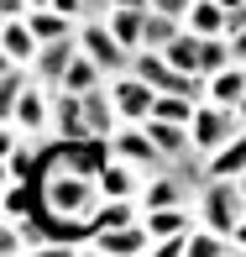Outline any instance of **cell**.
Wrapping results in <instances>:
<instances>
[{
  "mask_svg": "<svg viewBox=\"0 0 246 257\" xmlns=\"http://www.w3.org/2000/svg\"><path fill=\"white\" fill-rule=\"evenodd\" d=\"M95 168L100 163H53V168L42 173L37 200H42V210H48L58 226H68V231L84 226L89 231V215H95V205H100Z\"/></svg>",
  "mask_w": 246,
  "mask_h": 257,
  "instance_id": "6da1fadb",
  "label": "cell"
},
{
  "mask_svg": "<svg viewBox=\"0 0 246 257\" xmlns=\"http://www.w3.org/2000/svg\"><path fill=\"white\" fill-rule=\"evenodd\" d=\"M194 215H199V226H215V231H225V236H236V226L246 220L241 184L236 179H204L199 194H194Z\"/></svg>",
  "mask_w": 246,
  "mask_h": 257,
  "instance_id": "7a4b0ae2",
  "label": "cell"
},
{
  "mask_svg": "<svg viewBox=\"0 0 246 257\" xmlns=\"http://www.w3.org/2000/svg\"><path fill=\"white\" fill-rule=\"evenodd\" d=\"M6 126L37 137V142L48 147V137H53V84H42V79L32 74V84L16 95V105H11V110H0V132H6Z\"/></svg>",
  "mask_w": 246,
  "mask_h": 257,
  "instance_id": "3957f363",
  "label": "cell"
},
{
  "mask_svg": "<svg viewBox=\"0 0 246 257\" xmlns=\"http://www.w3.org/2000/svg\"><path fill=\"white\" fill-rule=\"evenodd\" d=\"M79 48H84L89 58H95V63L105 68V74H131V48H121V37H115L110 32V21L105 16H89V21H79Z\"/></svg>",
  "mask_w": 246,
  "mask_h": 257,
  "instance_id": "277c9868",
  "label": "cell"
},
{
  "mask_svg": "<svg viewBox=\"0 0 246 257\" xmlns=\"http://www.w3.org/2000/svg\"><path fill=\"white\" fill-rule=\"evenodd\" d=\"M194 194H199V184L189 179V173L178 168V163H162V168H152L147 179H142V210H162V205H194Z\"/></svg>",
  "mask_w": 246,
  "mask_h": 257,
  "instance_id": "5b68a950",
  "label": "cell"
},
{
  "mask_svg": "<svg viewBox=\"0 0 246 257\" xmlns=\"http://www.w3.org/2000/svg\"><path fill=\"white\" fill-rule=\"evenodd\" d=\"M236 132H246V126L236 121V110L230 105H215V100H199L194 121H189V137H194V153H215V147H225Z\"/></svg>",
  "mask_w": 246,
  "mask_h": 257,
  "instance_id": "8992f818",
  "label": "cell"
},
{
  "mask_svg": "<svg viewBox=\"0 0 246 257\" xmlns=\"http://www.w3.org/2000/svg\"><path fill=\"white\" fill-rule=\"evenodd\" d=\"M105 153L121 158V163H136L142 173H152V168H162V163H168V158L157 153V142H152L147 121H121V126H115V137L105 142Z\"/></svg>",
  "mask_w": 246,
  "mask_h": 257,
  "instance_id": "52a82bcc",
  "label": "cell"
},
{
  "mask_svg": "<svg viewBox=\"0 0 246 257\" xmlns=\"http://www.w3.org/2000/svg\"><path fill=\"white\" fill-rule=\"evenodd\" d=\"M147 252H152V236L142 220L115 231H89V257H147Z\"/></svg>",
  "mask_w": 246,
  "mask_h": 257,
  "instance_id": "ba28073f",
  "label": "cell"
},
{
  "mask_svg": "<svg viewBox=\"0 0 246 257\" xmlns=\"http://www.w3.org/2000/svg\"><path fill=\"white\" fill-rule=\"evenodd\" d=\"M110 95H115V110H121V121H152L157 89H152L142 74H115V79H110Z\"/></svg>",
  "mask_w": 246,
  "mask_h": 257,
  "instance_id": "9c48e42d",
  "label": "cell"
},
{
  "mask_svg": "<svg viewBox=\"0 0 246 257\" xmlns=\"http://www.w3.org/2000/svg\"><path fill=\"white\" fill-rule=\"evenodd\" d=\"M142 179H147V173L136 168V163H121V158H110V153H105L100 168H95L100 200H136V194H142Z\"/></svg>",
  "mask_w": 246,
  "mask_h": 257,
  "instance_id": "30bf717a",
  "label": "cell"
},
{
  "mask_svg": "<svg viewBox=\"0 0 246 257\" xmlns=\"http://www.w3.org/2000/svg\"><path fill=\"white\" fill-rule=\"evenodd\" d=\"M115 126H121V110H115V95H110V84H100V89H89L84 95V132H89V142H110L115 137Z\"/></svg>",
  "mask_w": 246,
  "mask_h": 257,
  "instance_id": "8fae6325",
  "label": "cell"
},
{
  "mask_svg": "<svg viewBox=\"0 0 246 257\" xmlns=\"http://www.w3.org/2000/svg\"><path fill=\"white\" fill-rule=\"evenodd\" d=\"M53 137L58 142H89V132H84V95L53 89Z\"/></svg>",
  "mask_w": 246,
  "mask_h": 257,
  "instance_id": "7c38bea8",
  "label": "cell"
},
{
  "mask_svg": "<svg viewBox=\"0 0 246 257\" xmlns=\"http://www.w3.org/2000/svg\"><path fill=\"white\" fill-rule=\"evenodd\" d=\"M42 247H48V231L32 226V215H6V226H0V252L6 257H42Z\"/></svg>",
  "mask_w": 246,
  "mask_h": 257,
  "instance_id": "4fadbf2b",
  "label": "cell"
},
{
  "mask_svg": "<svg viewBox=\"0 0 246 257\" xmlns=\"http://www.w3.org/2000/svg\"><path fill=\"white\" fill-rule=\"evenodd\" d=\"M74 58H79V32H74V37H63V42H42V53H37V63H32V74H37L42 84L58 89Z\"/></svg>",
  "mask_w": 246,
  "mask_h": 257,
  "instance_id": "5bb4252c",
  "label": "cell"
},
{
  "mask_svg": "<svg viewBox=\"0 0 246 257\" xmlns=\"http://www.w3.org/2000/svg\"><path fill=\"white\" fill-rule=\"evenodd\" d=\"M37 53H42V42H37V32H32L27 21H0V58H6V63L32 68Z\"/></svg>",
  "mask_w": 246,
  "mask_h": 257,
  "instance_id": "9a60e30c",
  "label": "cell"
},
{
  "mask_svg": "<svg viewBox=\"0 0 246 257\" xmlns=\"http://www.w3.org/2000/svg\"><path fill=\"white\" fill-rule=\"evenodd\" d=\"M194 205H162V210H142V226H147V236L152 241H162V236H189L194 231Z\"/></svg>",
  "mask_w": 246,
  "mask_h": 257,
  "instance_id": "2e32d148",
  "label": "cell"
},
{
  "mask_svg": "<svg viewBox=\"0 0 246 257\" xmlns=\"http://www.w3.org/2000/svg\"><path fill=\"white\" fill-rule=\"evenodd\" d=\"M204 100H215V105H236L246 100V68L241 63H230V68H220V74H209L204 79Z\"/></svg>",
  "mask_w": 246,
  "mask_h": 257,
  "instance_id": "e0dca14e",
  "label": "cell"
},
{
  "mask_svg": "<svg viewBox=\"0 0 246 257\" xmlns=\"http://www.w3.org/2000/svg\"><path fill=\"white\" fill-rule=\"evenodd\" d=\"M147 132H152V142H157V153L168 158V163H178L183 153H194V137H189V126H183V121H157V115H152Z\"/></svg>",
  "mask_w": 246,
  "mask_h": 257,
  "instance_id": "ac0fdd59",
  "label": "cell"
},
{
  "mask_svg": "<svg viewBox=\"0 0 246 257\" xmlns=\"http://www.w3.org/2000/svg\"><path fill=\"white\" fill-rule=\"evenodd\" d=\"M100 84H110V74H105V68L95 63V58H89L84 48H79V58L68 63V74H63V84H58V89H74V95H89V89H100Z\"/></svg>",
  "mask_w": 246,
  "mask_h": 257,
  "instance_id": "d6986e66",
  "label": "cell"
},
{
  "mask_svg": "<svg viewBox=\"0 0 246 257\" xmlns=\"http://www.w3.org/2000/svg\"><path fill=\"white\" fill-rule=\"evenodd\" d=\"M131 220H142V200H100L89 215V231H115V226H131Z\"/></svg>",
  "mask_w": 246,
  "mask_h": 257,
  "instance_id": "ffe728a7",
  "label": "cell"
},
{
  "mask_svg": "<svg viewBox=\"0 0 246 257\" xmlns=\"http://www.w3.org/2000/svg\"><path fill=\"white\" fill-rule=\"evenodd\" d=\"M183 32H194V37H225V6H215V0H194L189 16H183Z\"/></svg>",
  "mask_w": 246,
  "mask_h": 257,
  "instance_id": "44dd1931",
  "label": "cell"
},
{
  "mask_svg": "<svg viewBox=\"0 0 246 257\" xmlns=\"http://www.w3.org/2000/svg\"><path fill=\"white\" fill-rule=\"evenodd\" d=\"M27 27L37 32V42H63V37H74V32H79V21H68L63 11H53V6H37V11L27 16Z\"/></svg>",
  "mask_w": 246,
  "mask_h": 257,
  "instance_id": "7402d4cb",
  "label": "cell"
},
{
  "mask_svg": "<svg viewBox=\"0 0 246 257\" xmlns=\"http://www.w3.org/2000/svg\"><path fill=\"white\" fill-rule=\"evenodd\" d=\"M241 168H246V132H236L225 147L209 153V179H241Z\"/></svg>",
  "mask_w": 246,
  "mask_h": 257,
  "instance_id": "603a6c76",
  "label": "cell"
},
{
  "mask_svg": "<svg viewBox=\"0 0 246 257\" xmlns=\"http://www.w3.org/2000/svg\"><path fill=\"white\" fill-rule=\"evenodd\" d=\"M105 21H110V32L121 37V48H131V53H142V37H147V11H105Z\"/></svg>",
  "mask_w": 246,
  "mask_h": 257,
  "instance_id": "cb8c5ba5",
  "label": "cell"
},
{
  "mask_svg": "<svg viewBox=\"0 0 246 257\" xmlns=\"http://www.w3.org/2000/svg\"><path fill=\"white\" fill-rule=\"evenodd\" d=\"M189 257H236V236H225V231L215 226H199L189 231Z\"/></svg>",
  "mask_w": 246,
  "mask_h": 257,
  "instance_id": "d4e9b609",
  "label": "cell"
},
{
  "mask_svg": "<svg viewBox=\"0 0 246 257\" xmlns=\"http://www.w3.org/2000/svg\"><path fill=\"white\" fill-rule=\"evenodd\" d=\"M183 32V21L178 16H168V11H147V37H142V48H152V53H162L173 37Z\"/></svg>",
  "mask_w": 246,
  "mask_h": 257,
  "instance_id": "484cf974",
  "label": "cell"
},
{
  "mask_svg": "<svg viewBox=\"0 0 246 257\" xmlns=\"http://www.w3.org/2000/svg\"><path fill=\"white\" fill-rule=\"evenodd\" d=\"M199 42H204V37H194V32H178V37L162 48V58H168L173 68H183V74H199Z\"/></svg>",
  "mask_w": 246,
  "mask_h": 257,
  "instance_id": "4316f807",
  "label": "cell"
},
{
  "mask_svg": "<svg viewBox=\"0 0 246 257\" xmlns=\"http://www.w3.org/2000/svg\"><path fill=\"white\" fill-rule=\"evenodd\" d=\"M236 58H230V37H204L199 42V74H220V68H230Z\"/></svg>",
  "mask_w": 246,
  "mask_h": 257,
  "instance_id": "83f0119b",
  "label": "cell"
},
{
  "mask_svg": "<svg viewBox=\"0 0 246 257\" xmlns=\"http://www.w3.org/2000/svg\"><path fill=\"white\" fill-rule=\"evenodd\" d=\"M194 110H199V100H189V95H162V89H157V105H152L157 121H183V126L194 121Z\"/></svg>",
  "mask_w": 246,
  "mask_h": 257,
  "instance_id": "f1b7e54d",
  "label": "cell"
},
{
  "mask_svg": "<svg viewBox=\"0 0 246 257\" xmlns=\"http://www.w3.org/2000/svg\"><path fill=\"white\" fill-rule=\"evenodd\" d=\"M53 11H63L68 21H89L95 11H89V0H53Z\"/></svg>",
  "mask_w": 246,
  "mask_h": 257,
  "instance_id": "f546056e",
  "label": "cell"
},
{
  "mask_svg": "<svg viewBox=\"0 0 246 257\" xmlns=\"http://www.w3.org/2000/svg\"><path fill=\"white\" fill-rule=\"evenodd\" d=\"M32 16V0H0V21H27Z\"/></svg>",
  "mask_w": 246,
  "mask_h": 257,
  "instance_id": "4dcf8cb0",
  "label": "cell"
},
{
  "mask_svg": "<svg viewBox=\"0 0 246 257\" xmlns=\"http://www.w3.org/2000/svg\"><path fill=\"white\" fill-rule=\"evenodd\" d=\"M189 6H194V0H152V11H168V16H189Z\"/></svg>",
  "mask_w": 246,
  "mask_h": 257,
  "instance_id": "1f68e13d",
  "label": "cell"
},
{
  "mask_svg": "<svg viewBox=\"0 0 246 257\" xmlns=\"http://www.w3.org/2000/svg\"><path fill=\"white\" fill-rule=\"evenodd\" d=\"M230 58L246 68V27H241V32H230Z\"/></svg>",
  "mask_w": 246,
  "mask_h": 257,
  "instance_id": "d6a6232c",
  "label": "cell"
},
{
  "mask_svg": "<svg viewBox=\"0 0 246 257\" xmlns=\"http://www.w3.org/2000/svg\"><path fill=\"white\" fill-rule=\"evenodd\" d=\"M121 6V11H152V0H110V11Z\"/></svg>",
  "mask_w": 246,
  "mask_h": 257,
  "instance_id": "836d02e7",
  "label": "cell"
},
{
  "mask_svg": "<svg viewBox=\"0 0 246 257\" xmlns=\"http://www.w3.org/2000/svg\"><path fill=\"white\" fill-rule=\"evenodd\" d=\"M236 257H246V220L236 226Z\"/></svg>",
  "mask_w": 246,
  "mask_h": 257,
  "instance_id": "e575fe53",
  "label": "cell"
},
{
  "mask_svg": "<svg viewBox=\"0 0 246 257\" xmlns=\"http://www.w3.org/2000/svg\"><path fill=\"white\" fill-rule=\"evenodd\" d=\"M215 6H225V11H236V6H246V0H215Z\"/></svg>",
  "mask_w": 246,
  "mask_h": 257,
  "instance_id": "d590c367",
  "label": "cell"
},
{
  "mask_svg": "<svg viewBox=\"0 0 246 257\" xmlns=\"http://www.w3.org/2000/svg\"><path fill=\"white\" fill-rule=\"evenodd\" d=\"M236 121H241V126H246V100H241V105H236Z\"/></svg>",
  "mask_w": 246,
  "mask_h": 257,
  "instance_id": "8d00e7d4",
  "label": "cell"
},
{
  "mask_svg": "<svg viewBox=\"0 0 246 257\" xmlns=\"http://www.w3.org/2000/svg\"><path fill=\"white\" fill-rule=\"evenodd\" d=\"M236 184H241V194H246V168H241V179H236Z\"/></svg>",
  "mask_w": 246,
  "mask_h": 257,
  "instance_id": "74e56055",
  "label": "cell"
},
{
  "mask_svg": "<svg viewBox=\"0 0 246 257\" xmlns=\"http://www.w3.org/2000/svg\"><path fill=\"white\" fill-rule=\"evenodd\" d=\"M37 6H53V0H32V11H37Z\"/></svg>",
  "mask_w": 246,
  "mask_h": 257,
  "instance_id": "f35d334b",
  "label": "cell"
}]
</instances>
